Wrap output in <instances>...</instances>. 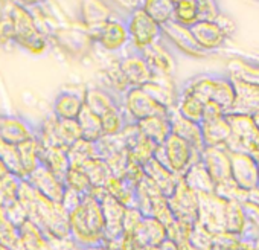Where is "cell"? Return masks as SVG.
Here are the masks:
<instances>
[{"label":"cell","instance_id":"obj_53","mask_svg":"<svg viewBox=\"0 0 259 250\" xmlns=\"http://www.w3.org/2000/svg\"><path fill=\"white\" fill-rule=\"evenodd\" d=\"M215 22L220 25V28L224 31V34L227 35V38H230L235 32H236V25L233 22V19L230 16H227L226 13L221 11V14L215 19Z\"/></svg>","mask_w":259,"mask_h":250},{"label":"cell","instance_id":"obj_23","mask_svg":"<svg viewBox=\"0 0 259 250\" xmlns=\"http://www.w3.org/2000/svg\"><path fill=\"white\" fill-rule=\"evenodd\" d=\"M201 135L204 147H227L232 138V129L227 116L201 120Z\"/></svg>","mask_w":259,"mask_h":250},{"label":"cell","instance_id":"obj_16","mask_svg":"<svg viewBox=\"0 0 259 250\" xmlns=\"http://www.w3.org/2000/svg\"><path fill=\"white\" fill-rule=\"evenodd\" d=\"M26 180L35 191H38L46 198L61 203L66 192V183L45 165H40Z\"/></svg>","mask_w":259,"mask_h":250},{"label":"cell","instance_id":"obj_25","mask_svg":"<svg viewBox=\"0 0 259 250\" xmlns=\"http://www.w3.org/2000/svg\"><path fill=\"white\" fill-rule=\"evenodd\" d=\"M135 236L142 247H160L168 239V229L157 218L145 217L135 230Z\"/></svg>","mask_w":259,"mask_h":250},{"label":"cell","instance_id":"obj_7","mask_svg":"<svg viewBox=\"0 0 259 250\" xmlns=\"http://www.w3.org/2000/svg\"><path fill=\"white\" fill-rule=\"evenodd\" d=\"M120 107L128 122H139L150 116H168L171 110L160 105L144 87L128 89L120 98Z\"/></svg>","mask_w":259,"mask_h":250},{"label":"cell","instance_id":"obj_47","mask_svg":"<svg viewBox=\"0 0 259 250\" xmlns=\"http://www.w3.org/2000/svg\"><path fill=\"white\" fill-rule=\"evenodd\" d=\"M215 194H218L220 197H223L227 201H239L244 203L247 200V194L248 191L242 189L233 179H229L223 183L215 185Z\"/></svg>","mask_w":259,"mask_h":250},{"label":"cell","instance_id":"obj_12","mask_svg":"<svg viewBox=\"0 0 259 250\" xmlns=\"http://www.w3.org/2000/svg\"><path fill=\"white\" fill-rule=\"evenodd\" d=\"M117 64H119V69H120V72H122L130 89L132 87H144L154 76V73H153L151 67L148 66L145 57L136 51H130L128 54L120 57L117 60Z\"/></svg>","mask_w":259,"mask_h":250},{"label":"cell","instance_id":"obj_64","mask_svg":"<svg viewBox=\"0 0 259 250\" xmlns=\"http://www.w3.org/2000/svg\"><path fill=\"white\" fill-rule=\"evenodd\" d=\"M257 2H259V0H257Z\"/></svg>","mask_w":259,"mask_h":250},{"label":"cell","instance_id":"obj_14","mask_svg":"<svg viewBox=\"0 0 259 250\" xmlns=\"http://www.w3.org/2000/svg\"><path fill=\"white\" fill-rule=\"evenodd\" d=\"M141 54L145 57L154 75L174 76L177 70V58L174 49L163 38H160L159 41H156Z\"/></svg>","mask_w":259,"mask_h":250},{"label":"cell","instance_id":"obj_52","mask_svg":"<svg viewBox=\"0 0 259 250\" xmlns=\"http://www.w3.org/2000/svg\"><path fill=\"white\" fill-rule=\"evenodd\" d=\"M85 195H81L79 192H76V191H73V189H70V188H66V192H64V197H63V200H61V204L66 207V211L70 214L73 209H76L79 204H81V201H82V198H84Z\"/></svg>","mask_w":259,"mask_h":250},{"label":"cell","instance_id":"obj_39","mask_svg":"<svg viewBox=\"0 0 259 250\" xmlns=\"http://www.w3.org/2000/svg\"><path fill=\"white\" fill-rule=\"evenodd\" d=\"M176 108L186 119L201 123L203 114H204V102L198 99L197 96H194L192 93L180 90V96H179Z\"/></svg>","mask_w":259,"mask_h":250},{"label":"cell","instance_id":"obj_41","mask_svg":"<svg viewBox=\"0 0 259 250\" xmlns=\"http://www.w3.org/2000/svg\"><path fill=\"white\" fill-rule=\"evenodd\" d=\"M81 168L89 176L93 188H104L105 183L108 182V179L113 176L111 171H110V166L107 165V162L102 157H95V159L89 160Z\"/></svg>","mask_w":259,"mask_h":250},{"label":"cell","instance_id":"obj_44","mask_svg":"<svg viewBox=\"0 0 259 250\" xmlns=\"http://www.w3.org/2000/svg\"><path fill=\"white\" fill-rule=\"evenodd\" d=\"M64 183H66V188H70L79 192L81 195H89L93 189L89 176L81 166H70V170L67 171L64 177Z\"/></svg>","mask_w":259,"mask_h":250},{"label":"cell","instance_id":"obj_36","mask_svg":"<svg viewBox=\"0 0 259 250\" xmlns=\"http://www.w3.org/2000/svg\"><path fill=\"white\" fill-rule=\"evenodd\" d=\"M104 188H105L108 195L114 197L116 200H119L126 207L136 206V186H133L125 179L111 176Z\"/></svg>","mask_w":259,"mask_h":250},{"label":"cell","instance_id":"obj_51","mask_svg":"<svg viewBox=\"0 0 259 250\" xmlns=\"http://www.w3.org/2000/svg\"><path fill=\"white\" fill-rule=\"evenodd\" d=\"M241 241V235L232 233V232H220V233H213V242H215V248H221V250H235L238 247Z\"/></svg>","mask_w":259,"mask_h":250},{"label":"cell","instance_id":"obj_17","mask_svg":"<svg viewBox=\"0 0 259 250\" xmlns=\"http://www.w3.org/2000/svg\"><path fill=\"white\" fill-rule=\"evenodd\" d=\"M191 31L194 34L197 45L207 55L210 52L220 51L229 40L215 20H198L194 26H191Z\"/></svg>","mask_w":259,"mask_h":250},{"label":"cell","instance_id":"obj_32","mask_svg":"<svg viewBox=\"0 0 259 250\" xmlns=\"http://www.w3.org/2000/svg\"><path fill=\"white\" fill-rule=\"evenodd\" d=\"M141 132L154 144L162 145L171 135V122L168 116H150L138 122Z\"/></svg>","mask_w":259,"mask_h":250},{"label":"cell","instance_id":"obj_59","mask_svg":"<svg viewBox=\"0 0 259 250\" xmlns=\"http://www.w3.org/2000/svg\"><path fill=\"white\" fill-rule=\"evenodd\" d=\"M78 250H104V245H96V247H79Z\"/></svg>","mask_w":259,"mask_h":250},{"label":"cell","instance_id":"obj_6","mask_svg":"<svg viewBox=\"0 0 259 250\" xmlns=\"http://www.w3.org/2000/svg\"><path fill=\"white\" fill-rule=\"evenodd\" d=\"M10 14L14 20V41L32 54H41L48 48V38L37 26L31 13L17 4Z\"/></svg>","mask_w":259,"mask_h":250},{"label":"cell","instance_id":"obj_54","mask_svg":"<svg viewBox=\"0 0 259 250\" xmlns=\"http://www.w3.org/2000/svg\"><path fill=\"white\" fill-rule=\"evenodd\" d=\"M119 245H120V250H142L144 248L141 242L138 241V238L135 236V233H122V236L119 238Z\"/></svg>","mask_w":259,"mask_h":250},{"label":"cell","instance_id":"obj_2","mask_svg":"<svg viewBox=\"0 0 259 250\" xmlns=\"http://www.w3.org/2000/svg\"><path fill=\"white\" fill-rule=\"evenodd\" d=\"M70 236L79 247H96L105 241V218L101 201L92 194L70 214Z\"/></svg>","mask_w":259,"mask_h":250},{"label":"cell","instance_id":"obj_15","mask_svg":"<svg viewBox=\"0 0 259 250\" xmlns=\"http://www.w3.org/2000/svg\"><path fill=\"white\" fill-rule=\"evenodd\" d=\"M200 160L207 168L215 185L232 179V159L227 147H206L200 154Z\"/></svg>","mask_w":259,"mask_h":250},{"label":"cell","instance_id":"obj_50","mask_svg":"<svg viewBox=\"0 0 259 250\" xmlns=\"http://www.w3.org/2000/svg\"><path fill=\"white\" fill-rule=\"evenodd\" d=\"M200 20H215L221 14L218 0H195Z\"/></svg>","mask_w":259,"mask_h":250},{"label":"cell","instance_id":"obj_30","mask_svg":"<svg viewBox=\"0 0 259 250\" xmlns=\"http://www.w3.org/2000/svg\"><path fill=\"white\" fill-rule=\"evenodd\" d=\"M224 72L233 81H242L259 86V63L256 61L242 57H233L227 61Z\"/></svg>","mask_w":259,"mask_h":250},{"label":"cell","instance_id":"obj_62","mask_svg":"<svg viewBox=\"0 0 259 250\" xmlns=\"http://www.w3.org/2000/svg\"><path fill=\"white\" fill-rule=\"evenodd\" d=\"M257 188H259V160H257Z\"/></svg>","mask_w":259,"mask_h":250},{"label":"cell","instance_id":"obj_55","mask_svg":"<svg viewBox=\"0 0 259 250\" xmlns=\"http://www.w3.org/2000/svg\"><path fill=\"white\" fill-rule=\"evenodd\" d=\"M247 201H251V203L259 204V188H257V186L248 191V194H247Z\"/></svg>","mask_w":259,"mask_h":250},{"label":"cell","instance_id":"obj_8","mask_svg":"<svg viewBox=\"0 0 259 250\" xmlns=\"http://www.w3.org/2000/svg\"><path fill=\"white\" fill-rule=\"evenodd\" d=\"M169 207L176 217V220L195 224L198 220V207H200V198L198 192H195L185 180L180 177L177 188L174 192L168 197Z\"/></svg>","mask_w":259,"mask_h":250},{"label":"cell","instance_id":"obj_48","mask_svg":"<svg viewBox=\"0 0 259 250\" xmlns=\"http://www.w3.org/2000/svg\"><path fill=\"white\" fill-rule=\"evenodd\" d=\"M189 242L194 250H213L215 242H213V233L207 230L204 226L200 223H195L189 236Z\"/></svg>","mask_w":259,"mask_h":250},{"label":"cell","instance_id":"obj_26","mask_svg":"<svg viewBox=\"0 0 259 250\" xmlns=\"http://www.w3.org/2000/svg\"><path fill=\"white\" fill-rule=\"evenodd\" d=\"M35 136L37 133L31 130L25 120L11 116H0V139H4L5 142L20 145L29 139H34Z\"/></svg>","mask_w":259,"mask_h":250},{"label":"cell","instance_id":"obj_10","mask_svg":"<svg viewBox=\"0 0 259 250\" xmlns=\"http://www.w3.org/2000/svg\"><path fill=\"white\" fill-rule=\"evenodd\" d=\"M200 207H198V220L201 226H204L212 233H220L226 230V212H227V200L220 197L215 192L198 194Z\"/></svg>","mask_w":259,"mask_h":250},{"label":"cell","instance_id":"obj_20","mask_svg":"<svg viewBox=\"0 0 259 250\" xmlns=\"http://www.w3.org/2000/svg\"><path fill=\"white\" fill-rule=\"evenodd\" d=\"M99 201L105 218V241L119 239L123 233V215L126 206L108 194H105Z\"/></svg>","mask_w":259,"mask_h":250},{"label":"cell","instance_id":"obj_49","mask_svg":"<svg viewBox=\"0 0 259 250\" xmlns=\"http://www.w3.org/2000/svg\"><path fill=\"white\" fill-rule=\"evenodd\" d=\"M145 218V215L142 214V211L136 206H130L125 209V215H123V233H135V230L138 229V226L141 224V221Z\"/></svg>","mask_w":259,"mask_h":250},{"label":"cell","instance_id":"obj_31","mask_svg":"<svg viewBox=\"0 0 259 250\" xmlns=\"http://www.w3.org/2000/svg\"><path fill=\"white\" fill-rule=\"evenodd\" d=\"M84 108V93L61 92L54 101V114L58 119H76Z\"/></svg>","mask_w":259,"mask_h":250},{"label":"cell","instance_id":"obj_43","mask_svg":"<svg viewBox=\"0 0 259 250\" xmlns=\"http://www.w3.org/2000/svg\"><path fill=\"white\" fill-rule=\"evenodd\" d=\"M0 160H2V162L7 165V168L10 170L11 174H14V176H17L19 179L25 180L17 145L8 144V142H5L4 139H0Z\"/></svg>","mask_w":259,"mask_h":250},{"label":"cell","instance_id":"obj_11","mask_svg":"<svg viewBox=\"0 0 259 250\" xmlns=\"http://www.w3.org/2000/svg\"><path fill=\"white\" fill-rule=\"evenodd\" d=\"M92 38L95 45H98L105 52L116 54L123 51L125 48L130 46V35H128L125 19L120 17L110 19L92 34Z\"/></svg>","mask_w":259,"mask_h":250},{"label":"cell","instance_id":"obj_28","mask_svg":"<svg viewBox=\"0 0 259 250\" xmlns=\"http://www.w3.org/2000/svg\"><path fill=\"white\" fill-rule=\"evenodd\" d=\"M144 168H145L147 177L151 179L166 197H169L174 192V189L177 188V183L180 180V176L172 173L166 165L160 163L156 159H151L150 162H147L144 165Z\"/></svg>","mask_w":259,"mask_h":250},{"label":"cell","instance_id":"obj_58","mask_svg":"<svg viewBox=\"0 0 259 250\" xmlns=\"http://www.w3.org/2000/svg\"><path fill=\"white\" fill-rule=\"evenodd\" d=\"M160 248H162V250H179L177 245H176L171 239H166V241L160 245Z\"/></svg>","mask_w":259,"mask_h":250},{"label":"cell","instance_id":"obj_29","mask_svg":"<svg viewBox=\"0 0 259 250\" xmlns=\"http://www.w3.org/2000/svg\"><path fill=\"white\" fill-rule=\"evenodd\" d=\"M40 160H41V165L49 168L61 180H64L67 171L72 166L67 148H63V147H43V145H40Z\"/></svg>","mask_w":259,"mask_h":250},{"label":"cell","instance_id":"obj_38","mask_svg":"<svg viewBox=\"0 0 259 250\" xmlns=\"http://www.w3.org/2000/svg\"><path fill=\"white\" fill-rule=\"evenodd\" d=\"M79 127H81V133H82V139L90 141V142H98L102 136V120L101 116H98L96 113H93L90 108H87L84 105V108L81 110L79 116L76 117Z\"/></svg>","mask_w":259,"mask_h":250},{"label":"cell","instance_id":"obj_3","mask_svg":"<svg viewBox=\"0 0 259 250\" xmlns=\"http://www.w3.org/2000/svg\"><path fill=\"white\" fill-rule=\"evenodd\" d=\"M125 23L132 51L144 52L162 38V26L154 19H151L139 5L126 13Z\"/></svg>","mask_w":259,"mask_h":250},{"label":"cell","instance_id":"obj_57","mask_svg":"<svg viewBox=\"0 0 259 250\" xmlns=\"http://www.w3.org/2000/svg\"><path fill=\"white\" fill-rule=\"evenodd\" d=\"M11 173H10V170L7 168V165L2 162V160H0V182H2L7 176H10Z\"/></svg>","mask_w":259,"mask_h":250},{"label":"cell","instance_id":"obj_19","mask_svg":"<svg viewBox=\"0 0 259 250\" xmlns=\"http://www.w3.org/2000/svg\"><path fill=\"white\" fill-rule=\"evenodd\" d=\"M168 117L171 122V133L189 142L201 154V151L206 148L203 142V135H201V125L198 122L189 120L185 116H182L176 107L169 110Z\"/></svg>","mask_w":259,"mask_h":250},{"label":"cell","instance_id":"obj_5","mask_svg":"<svg viewBox=\"0 0 259 250\" xmlns=\"http://www.w3.org/2000/svg\"><path fill=\"white\" fill-rule=\"evenodd\" d=\"M232 129V138L227 144L230 151L247 153L259 160V130L250 114L227 113L226 114Z\"/></svg>","mask_w":259,"mask_h":250},{"label":"cell","instance_id":"obj_1","mask_svg":"<svg viewBox=\"0 0 259 250\" xmlns=\"http://www.w3.org/2000/svg\"><path fill=\"white\" fill-rule=\"evenodd\" d=\"M19 200L26 209L28 218L34 221L48 236L69 238L70 217L61 203L52 201L35 191L28 180H22Z\"/></svg>","mask_w":259,"mask_h":250},{"label":"cell","instance_id":"obj_46","mask_svg":"<svg viewBox=\"0 0 259 250\" xmlns=\"http://www.w3.org/2000/svg\"><path fill=\"white\" fill-rule=\"evenodd\" d=\"M102 120V132L104 136H117L122 133V130L125 129V125L128 123V119L122 110V107L104 114L101 117Z\"/></svg>","mask_w":259,"mask_h":250},{"label":"cell","instance_id":"obj_9","mask_svg":"<svg viewBox=\"0 0 259 250\" xmlns=\"http://www.w3.org/2000/svg\"><path fill=\"white\" fill-rule=\"evenodd\" d=\"M162 38L174 49V52H179L188 58L201 60L207 57V54L197 45L191 28L179 25L174 20L162 26Z\"/></svg>","mask_w":259,"mask_h":250},{"label":"cell","instance_id":"obj_18","mask_svg":"<svg viewBox=\"0 0 259 250\" xmlns=\"http://www.w3.org/2000/svg\"><path fill=\"white\" fill-rule=\"evenodd\" d=\"M232 179L245 191L257 186V160L247 153L230 151Z\"/></svg>","mask_w":259,"mask_h":250},{"label":"cell","instance_id":"obj_40","mask_svg":"<svg viewBox=\"0 0 259 250\" xmlns=\"http://www.w3.org/2000/svg\"><path fill=\"white\" fill-rule=\"evenodd\" d=\"M67 153L72 166H84L89 160L99 157L96 142H90L85 139H79L75 145H72L67 150Z\"/></svg>","mask_w":259,"mask_h":250},{"label":"cell","instance_id":"obj_21","mask_svg":"<svg viewBox=\"0 0 259 250\" xmlns=\"http://www.w3.org/2000/svg\"><path fill=\"white\" fill-rule=\"evenodd\" d=\"M144 89L165 108H174L180 96V86H177L174 76L154 75L153 79L144 86Z\"/></svg>","mask_w":259,"mask_h":250},{"label":"cell","instance_id":"obj_34","mask_svg":"<svg viewBox=\"0 0 259 250\" xmlns=\"http://www.w3.org/2000/svg\"><path fill=\"white\" fill-rule=\"evenodd\" d=\"M22 250H49L48 235L31 220L19 227Z\"/></svg>","mask_w":259,"mask_h":250},{"label":"cell","instance_id":"obj_60","mask_svg":"<svg viewBox=\"0 0 259 250\" xmlns=\"http://www.w3.org/2000/svg\"><path fill=\"white\" fill-rule=\"evenodd\" d=\"M251 117H253V122H254V125H256V129L259 130V111H257V113H254Z\"/></svg>","mask_w":259,"mask_h":250},{"label":"cell","instance_id":"obj_61","mask_svg":"<svg viewBox=\"0 0 259 250\" xmlns=\"http://www.w3.org/2000/svg\"><path fill=\"white\" fill-rule=\"evenodd\" d=\"M142 250H162L160 247H144Z\"/></svg>","mask_w":259,"mask_h":250},{"label":"cell","instance_id":"obj_24","mask_svg":"<svg viewBox=\"0 0 259 250\" xmlns=\"http://www.w3.org/2000/svg\"><path fill=\"white\" fill-rule=\"evenodd\" d=\"M84 105L102 117L120 107V98L105 87H89L84 90Z\"/></svg>","mask_w":259,"mask_h":250},{"label":"cell","instance_id":"obj_45","mask_svg":"<svg viewBox=\"0 0 259 250\" xmlns=\"http://www.w3.org/2000/svg\"><path fill=\"white\" fill-rule=\"evenodd\" d=\"M200 20L198 16V8L195 0H182V2L176 4L174 10V22L183 26H194Z\"/></svg>","mask_w":259,"mask_h":250},{"label":"cell","instance_id":"obj_42","mask_svg":"<svg viewBox=\"0 0 259 250\" xmlns=\"http://www.w3.org/2000/svg\"><path fill=\"white\" fill-rule=\"evenodd\" d=\"M245 227H247V218H245L242 203L229 201L227 212H226V230L242 236V233L245 232Z\"/></svg>","mask_w":259,"mask_h":250},{"label":"cell","instance_id":"obj_35","mask_svg":"<svg viewBox=\"0 0 259 250\" xmlns=\"http://www.w3.org/2000/svg\"><path fill=\"white\" fill-rule=\"evenodd\" d=\"M139 7L160 26H165L166 23L174 20V0H141Z\"/></svg>","mask_w":259,"mask_h":250},{"label":"cell","instance_id":"obj_13","mask_svg":"<svg viewBox=\"0 0 259 250\" xmlns=\"http://www.w3.org/2000/svg\"><path fill=\"white\" fill-rule=\"evenodd\" d=\"M120 136L125 141L126 150L135 160H138L139 163L145 165L147 162H150L151 159H154L156 150H157V144H154L153 141H150L139 129L138 122H128L125 125V129L122 130Z\"/></svg>","mask_w":259,"mask_h":250},{"label":"cell","instance_id":"obj_4","mask_svg":"<svg viewBox=\"0 0 259 250\" xmlns=\"http://www.w3.org/2000/svg\"><path fill=\"white\" fill-rule=\"evenodd\" d=\"M154 159L166 165L177 176L183 177L185 173L200 160V153L189 142L171 133L162 145H157Z\"/></svg>","mask_w":259,"mask_h":250},{"label":"cell","instance_id":"obj_27","mask_svg":"<svg viewBox=\"0 0 259 250\" xmlns=\"http://www.w3.org/2000/svg\"><path fill=\"white\" fill-rule=\"evenodd\" d=\"M236 89V99L235 105L230 113H244L253 116L259 111V86L242 82V81H233Z\"/></svg>","mask_w":259,"mask_h":250},{"label":"cell","instance_id":"obj_37","mask_svg":"<svg viewBox=\"0 0 259 250\" xmlns=\"http://www.w3.org/2000/svg\"><path fill=\"white\" fill-rule=\"evenodd\" d=\"M17 150H19V156H20L23 177L26 180L41 165V160H40V144L37 141V136L34 139H29V141L17 145Z\"/></svg>","mask_w":259,"mask_h":250},{"label":"cell","instance_id":"obj_22","mask_svg":"<svg viewBox=\"0 0 259 250\" xmlns=\"http://www.w3.org/2000/svg\"><path fill=\"white\" fill-rule=\"evenodd\" d=\"M113 17L114 11L104 0H84L81 5V25L90 35Z\"/></svg>","mask_w":259,"mask_h":250},{"label":"cell","instance_id":"obj_63","mask_svg":"<svg viewBox=\"0 0 259 250\" xmlns=\"http://www.w3.org/2000/svg\"><path fill=\"white\" fill-rule=\"evenodd\" d=\"M174 2H176V4H177V2H182V0H174Z\"/></svg>","mask_w":259,"mask_h":250},{"label":"cell","instance_id":"obj_33","mask_svg":"<svg viewBox=\"0 0 259 250\" xmlns=\"http://www.w3.org/2000/svg\"><path fill=\"white\" fill-rule=\"evenodd\" d=\"M183 180L198 194L215 192V182L201 160H197L183 176Z\"/></svg>","mask_w":259,"mask_h":250},{"label":"cell","instance_id":"obj_56","mask_svg":"<svg viewBox=\"0 0 259 250\" xmlns=\"http://www.w3.org/2000/svg\"><path fill=\"white\" fill-rule=\"evenodd\" d=\"M22 5H29V7H38L41 4H45L46 0H19Z\"/></svg>","mask_w":259,"mask_h":250}]
</instances>
